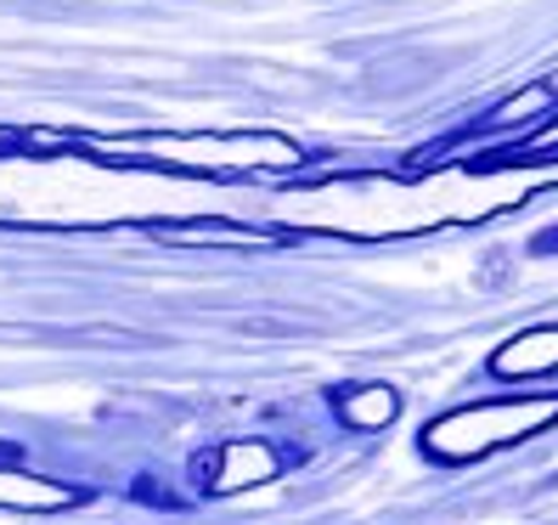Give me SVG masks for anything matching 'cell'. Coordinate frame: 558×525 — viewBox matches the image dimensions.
Segmentation results:
<instances>
[{
	"instance_id": "cell-1",
	"label": "cell",
	"mask_w": 558,
	"mask_h": 525,
	"mask_svg": "<svg viewBox=\"0 0 558 525\" xmlns=\"http://www.w3.org/2000/svg\"><path fill=\"white\" fill-rule=\"evenodd\" d=\"M553 423H558V390L553 396H497V402H474V407L435 418L423 430V452L435 464H474V457L519 446V441L553 430Z\"/></svg>"
},
{
	"instance_id": "cell-2",
	"label": "cell",
	"mask_w": 558,
	"mask_h": 525,
	"mask_svg": "<svg viewBox=\"0 0 558 525\" xmlns=\"http://www.w3.org/2000/svg\"><path fill=\"white\" fill-rule=\"evenodd\" d=\"M102 153H119V158H158L170 170H198V176H238V170H293L305 164V153L293 147L288 136H119V142H96Z\"/></svg>"
},
{
	"instance_id": "cell-3",
	"label": "cell",
	"mask_w": 558,
	"mask_h": 525,
	"mask_svg": "<svg viewBox=\"0 0 558 525\" xmlns=\"http://www.w3.org/2000/svg\"><path fill=\"white\" fill-rule=\"evenodd\" d=\"M209 480V491H248V486H266V480H277V452L266 446V441H226L215 457H204L198 464Z\"/></svg>"
},
{
	"instance_id": "cell-4",
	"label": "cell",
	"mask_w": 558,
	"mask_h": 525,
	"mask_svg": "<svg viewBox=\"0 0 558 525\" xmlns=\"http://www.w3.org/2000/svg\"><path fill=\"white\" fill-rule=\"evenodd\" d=\"M497 379H531V373H558V327H531L513 334L497 356H490Z\"/></svg>"
},
{
	"instance_id": "cell-5",
	"label": "cell",
	"mask_w": 558,
	"mask_h": 525,
	"mask_svg": "<svg viewBox=\"0 0 558 525\" xmlns=\"http://www.w3.org/2000/svg\"><path fill=\"white\" fill-rule=\"evenodd\" d=\"M163 243H238V249H277V243H293V232H259V226H226V220H209V226H158Z\"/></svg>"
},
{
	"instance_id": "cell-6",
	"label": "cell",
	"mask_w": 558,
	"mask_h": 525,
	"mask_svg": "<svg viewBox=\"0 0 558 525\" xmlns=\"http://www.w3.org/2000/svg\"><path fill=\"white\" fill-rule=\"evenodd\" d=\"M396 413H401V396L389 384H361L350 396H339V418L350 430H384V423H396Z\"/></svg>"
},
{
	"instance_id": "cell-7",
	"label": "cell",
	"mask_w": 558,
	"mask_h": 525,
	"mask_svg": "<svg viewBox=\"0 0 558 525\" xmlns=\"http://www.w3.org/2000/svg\"><path fill=\"white\" fill-rule=\"evenodd\" d=\"M547 249H558V226H553V232H542V238H536V254H547Z\"/></svg>"
}]
</instances>
